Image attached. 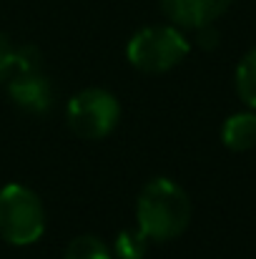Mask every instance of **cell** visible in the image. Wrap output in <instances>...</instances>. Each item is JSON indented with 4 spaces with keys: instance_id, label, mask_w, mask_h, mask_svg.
<instances>
[{
    "instance_id": "6da1fadb",
    "label": "cell",
    "mask_w": 256,
    "mask_h": 259,
    "mask_svg": "<svg viewBox=\"0 0 256 259\" xmlns=\"http://www.w3.org/2000/svg\"><path fill=\"white\" fill-rule=\"evenodd\" d=\"M138 229L151 242L178 239L191 224V199L171 179H151L136 201Z\"/></svg>"
},
{
    "instance_id": "7a4b0ae2",
    "label": "cell",
    "mask_w": 256,
    "mask_h": 259,
    "mask_svg": "<svg viewBox=\"0 0 256 259\" xmlns=\"http://www.w3.org/2000/svg\"><path fill=\"white\" fill-rule=\"evenodd\" d=\"M191 43L176 25H146L136 30L126 46L128 63L148 76H161L173 71L188 56Z\"/></svg>"
},
{
    "instance_id": "3957f363",
    "label": "cell",
    "mask_w": 256,
    "mask_h": 259,
    "mask_svg": "<svg viewBox=\"0 0 256 259\" xmlns=\"http://www.w3.org/2000/svg\"><path fill=\"white\" fill-rule=\"evenodd\" d=\"M45 232V206L25 184H5L0 189V237L13 247L35 244Z\"/></svg>"
},
{
    "instance_id": "277c9868",
    "label": "cell",
    "mask_w": 256,
    "mask_h": 259,
    "mask_svg": "<svg viewBox=\"0 0 256 259\" xmlns=\"http://www.w3.org/2000/svg\"><path fill=\"white\" fill-rule=\"evenodd\" d=\"M68 128L88 141H98L113 134L121 121V103L106 88L90 86L78 91L66 106Z\"/></svg>"
},
{
    "instance_id": "5b68a950",
    "label": "cell",
    "mask_w": 256,
    "mask_h": 259,
    "mask_svg": "<svg viewBox=\"0 0 256 259\" xmlns=\"http://www.w3.org/2000/svg\"><path fill=\"white\" fill-rule=\"evenodd\" d=\"M8 96L10 101L23 108L25 113L43 116L53 106V86L40 71H13L8 78Z\"/></svg>"
},
{
    "instance_id": "8992f818",
    "label": "cell",
    "mask_w": 256,
    "mask_h": 259,
    "mask_svg": "<svg viewBox=\"0 0 256 259\" xmlns=\"http://www.w3.org/2000/svg\"><path fill=\"white\" fill-rule=\"evenodd\" d=\"M171 25L196 30L219 20L234 0H159Z\"/></svg>"
},
{
    "instance_id": "52a82bcc",
    "label": "cell",
    "mask_w": 256,
    "mask_h": 259,
    "mask_svg": "<svg viewBox=\"0 0 256 259\" xmlns=\"http://www.w3.org/2000/svg\"><path fill=\"white\" fill-rule=\"evenodd\" d=\"M221 141L229 151H249L256 146V113L241 111L224 121Z\"/></svg>"
},
{
    "instance_id": "ba28073f",
    "label": "cell",
    "mask_w": 256,
    "mask_h": 259,
    "mask_svg": "<svg viewBox=\"0 0 256 259\" xmlns=\"http://www.w3.org/2000/svg\"><path fill=\"white\" fill-rule=\"evenodd\" d=\"M236 93H239V98L251 108L256 111V48L254 51H249L241 61H239V66H236Z\"/></svg>"
},
{
    "instance_id": "9c48e42d",
    "label": "cell",
    "mask_w": 256,
    "mask_h": 259,
    "mask_svg": "<svg viewBox=\"0 0 256 259\" xmlns=\"http://www.w3.org/2000/svg\"><path fill=\"white\" fill-rule=\"evenodd\" d=\"M148 244L151 239L136 227V229H123L118 237H116V244H113V254L118 259H143L148 252Z\"/></svg>"
},
{
    "instance_id": "30bf717a",
    "label": "cell",
    "mask_w": 256,
    "mask_h": 259,
    "mask_svg": "<svg viewBox=\"0 0 256 259\" xmlns=\"http://www.w3.org/2000/svg\"><path fill=\"white\" fill-rule=\"evenodd\" d=\"M63 259H113V252L93 234H81L68 242Z\"/></svg>"
},
{
    "instance_id": "8fae6325",
    "label": "cell",
    "mask_w": 256,
    "mask_h": 259,
    "mask_svg": "<svg viewBox=\"0 0 256 259\" xmlns=\"http://www.w3.org/2000/svg\"><path fill=\"white\" fill-rule=\"evenodd\" d=\"M43 56L38 46H18L13 56V71H40Z\"/></svg>"
},
{
    "instance_id": "7c38bea8",
    "label": "cell",
    "mask_w": 256,
    "mask_h": 259,
    "mask_svg": "<svg viewBox=\"0 0 256 259\" xmlns=\"http://www.w3.org/2000/svg\"><path fill=\"white\" fill-rule=\"evenodd\" d=\"M13 56H15V48L0 33V83H5L10 78V73H13Z\"/></svg>"
},
{
    "instance_id": "4fadbf2b",
    "label": "cell",
    "mask_w": 256,
    "mask_h": 259,
    "mask_svg": "<svg viewBox=\"0 0 256 259\" xmlns=\"http://www.w3.org/2000/svg\"><path fill=\"white\" fill-rule=\"evenodd\" d=\"M196 40H198V46L201 48H206V51H214L216 46H219V33L214 30V23L211 25H203V28H196Z\"/></svg>"
}]
</instances>
